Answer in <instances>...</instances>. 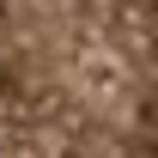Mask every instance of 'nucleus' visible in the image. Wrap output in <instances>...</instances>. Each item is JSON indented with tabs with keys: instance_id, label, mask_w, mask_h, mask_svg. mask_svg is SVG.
<instances>
[{
	"instance_id": "obj_1",
	"label": "nucleus",
	"mask_w": 158,
	"mask_h": 158,
	"mask_svg": "<svg viewBox=\"0 0 158 158\" xmlns=\"http://www.w3.org/2000/svg\"><path fill=\"white\" fill-rule=\"evenodd\" d=\"M0 158H158V0H0Z\"/></svg>"
}]
</instances>
